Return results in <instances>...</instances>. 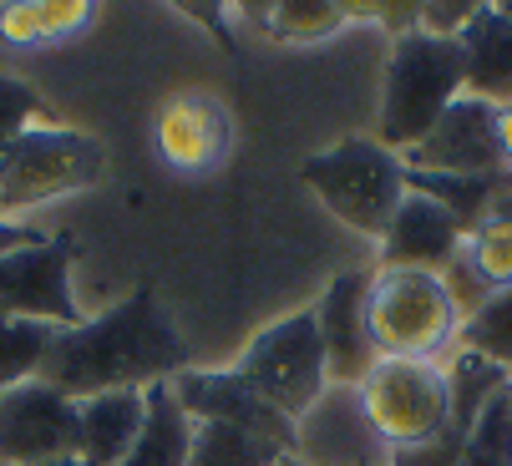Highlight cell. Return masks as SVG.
<instances>
[{"instance_id": "6da1fadb", "label": "cell", "mask_w": 512, "mask_h": 466, "mask_svg": "<svg viewBox=\"0 0 512 466\" xmlns=\"http://www.w3.org/2000/svg\"><path fill=\"white\" fill-rule=\"evenodd\" d=\"M183 370V335L158 309L153 289H137L122 304L82 320L77 330H61L41 365V380L71 401H92L107 391H148V385H163Z\"/></svg>"}, {"instance_id": "7a4b0ae2", "label": "cell", "mask_w": 512, "mask_h": 466, "mask_svg": "<svg viewBox=\"0 0 512 466\" xmlns=\"http://www.w3.org/2000/svg\"><path fill=\"white\" fill-rule=\"evenodd\" d=\"M467 97V71H462V46L426 36V31H401L386 61V87H381V122L376 142L406 158L411 147L431 137V127L447 117V107Z\"/></svg>"}, {"instance_id": "3957f363", "label": "cell", "mask_w": 512, "mask_h": 466, "mask_svg": "<svg viewBox=\"0 0 512 466\" xmlns=\"http://www.w3.org/2000/svg\"><path fill=\"white\" fill-rule=\"evenodd\" d=\"M102 173H107V147L92 132L36 122L0 152V218H16L66 193L97 188Z\"/></svg>"}, {"instance_id": "277c9868", "label": "cell", "mask_w": 512, "mask_h": 466, "mask_svg": "<svg viewBox=\"0 0 512 466\" xmlns=\"http://www.w3.org/2000/svg\"><path fill=\"white\" fill-rule=\"evenodd\" d=\"M305 183L325 198V208L345 228L381 239L406 198V163L376 137H345L305 163Z\"/></svg>"}, {"instance_id": "5b68a950", "label": "cell", "mask_w": 512, "mask_h": 466, "mask_svg": "<svg viewBox=\"0 0 512 466\" xmlns=\"http://www.w3.org/2000/svg\"><path fill=\"white\" fill-rule=\"evenodd\" d=\"M371 335L391 360H431L457 345L462 309L442 274L416 269H376L371 274Z\"/></svg>"}, {"instance_id": "8992f818", "label": "cell", "mask_w": 512, "mask_h": 466, "mask_svg": "<svg viewBox=\"0 0 512 466\" xmlns=\"http://www.w3.org/2000/svg\"><path fill=\"white\" fill-rule=\"evenodd\" d=\"M360 416L386 451H406L431 441L452 416V385L436 360H391L381 355L376 370L355 385Z\"/></svg>"}, {"instance_id": "52a82bcc", "label": "cell", "mask_w": 512, "mask_h": 466, "mask_svg": "<svg viewBox=\"0 0 512 466\" xmlns=\"http://www.w3.org/2000/svg\"><path fill=\"white\" fill-rule=\"evenodd\" d=\"M234 370H239V380L249 385V391H259L279 416H289L300 426L325 401V391H330L325 345H320V330H315V309H300V315L269 325L244 350V360Z\"/></svg>"}, {"instance_id": "ba28073f", "label": "cell", "mask_w": 512, "mask_h": 466, "mask_svg": "<svg viewBox=\"0 0 512 466\" xmlns=\"http://www.w3.org/2000/svg\"><path fill=\"white\" fill-rule=\"evenodd\" d=\"M71 259H77V244L66 233H46L36 244L11 249L0 259V315L77 330L87 315L71 289Z\"/></svg>"}, {"instance_id": "9c48e42d", "label": "cell", "mask_w": 512, "mask_h": 466, "mask_svg": "<svg viewBox=\"0 0 512 466\" xmlns=\"http://www.w3.org/2000/svg\"><path fill=\"white\" fill-rule=\"evenodd\" d=\"M82 406L61 396L41 375L0 391V466H51L77 456Z\"/></svg>"}, {"instance_id": "30bf717a", "label": "cell", "mask_w": 512, "mask_h": 466, "mask_svg": "<svg viewBox=\"0 0 512 466\" xmlns=\"http://www.w3.org/2000/svg\"><path fill=\"white\" fill-rule=\"evenodd\" d=\"M315 330L325 345V375L340 391H355V385L376 370L381 350L371 335V274H335L325 299L315 304Z\"/></svg>"}, {"instance_id": "8fae6325", "label": "cell", "mask_w": 512, "mask_h": 466, "mask_svg": "<svg viewBox=\"0 0 512 466\" xmlns=\"http://www.w3.org/2000/svg\"><path fill=\"white\" fill-rule=\"evenodd\" d=\"M492 117H497V107H487L477 97H457L447 107V117L431 127V137L421 147H411L401 163L411 173H447V178H512L502 168Z\"/></svg>"}, {"instance_id": "7c38bea8", "label": "cell", "mask_w": 512, "mask_h": 466, "mask_svg": "<svg viewBox=\"0 0 512 466\" xmlns=\"http://www.w3.org/2000/svg\"><path fill=\"white\" fill-rule=\"evenodd\" d=\"M173 396L183 401V411L193 421H224V426H244L254 436H269L279 441L289 456H295V421L279 416L259 391H249V385L239 380V370H183L173 375Z\"/></svg>"}, {"instance_id": "4fadbf2b", "label": "cell", "mask_w": 512, "mask_h": 466, "mask_svg": "<svg viewBox=\"0 0 512 466\" xmlns=\"http://www.w3.org/2000/svg\"><path fill=\"white\" fill-rule=\"evenodd\" d=\"M229 147H234V122H229L224 107H218L213 97H203V92L173 97L158 112V122H153V152L173 173H188V178L224 168Z\"/></svg>"}, {"instance_id": "5bb4252c", "label": "cell", "mask_w": 512, "mask_h": 466, "mask_svg": "<svg viewBox=\"0 0 512 466\" xmlns=\"http://www.w3.org/2000/svg\"><path fill=\"white\" fill-rule=\"evenodd\" d=\"M442 279L462 309V320L477 315L492 294L512 289V183L492 198L487 218L462 239V254L452 259V269Z\"/></svg>"}, {"instance_id": "9a60e30c", "label": "cell", "mask_w": 512, "mask_h": 466, "mask_svg": "<svg viewBox=\"0 0 512 466\" xmlns=\"http://www.w3.org/2000/svg\"><path fill=\"white\" fill-rule=\"evenodd\" d=\"M462 223L426 193L401 198L391 228L381 233V269H416V274H447L462 254Z\"/></svg>"}, {"instance_id": "2e32d148", "label": "cell", "mask_w": 512, "mask_h": 466, "mask_svg": "<svg viewBox=\"0 0 512 466\" xmlns=\"http://www.w3.org/2000/svg\"><path fill=\"white\" fill-rule=\"evenodd\" d=\"M295 431H300L295 456H305L310 466H381L376 456H365V446H371L376 436H371V426H365V416H360L355 391L330 385L325 401Z\"/></svg>"}, {"instance_id": "e0dca14e", "label": "cell", "mask_w": 512, "mask_h": 466, "mask_svg": "<svg viewBox=\"0 0 512 466\" xmlns=\"http://www.w3.org/2000/svg\"><path fill=\"white\" fill-rule=\"evenodd\" d=\"M467 97L487 107H512V16L507 6H477L467 31L457 36Z\"/></svg>"}, {"instance_id": "ac0fdd59", "label": "cell", "mask_w": 512, "mask_h": 466, "mask_svg": "<svg viewBox=\"0 0 512 466\" xmlns=\"http://www.w3.org/2000/svg\"><path fill=\"white\" fill-rule=\"evenodd\" d=\"M77 461L82 466H122L148 411V391H107L92 401H77Z\"/></svg>"}, {"instance_id": "d6986e66", "label": "cell", "mask_w": 512, "mask_h": 466, "mask_svg": "<svg viewBox=\"0 0 512 466\" xmlns=\"http://www.w3.org/2000/svg\"><path fill=\"white\" fill-rule=\"evenodd\" d=\"M193 451V416L173 396V380L148 385V411H142V431L127 451L122 466H188Z\"/></svg>"}, {"instance_id": "ffe728a7", "label": "cell", "mask_w": 512, "mask_h": 466, "mask_svg": "<svg viewBox=\"0 0 512 466\" xmlns=\"http://www.w3.org/2000/svg\"><path fill=\"white\" fill-rule=\"evenodd\" d=\"M97 6H77V0H46V6H0V41L11 46H51L87 31Z\"/></svg>"}, {"instance_id": "44dd1931", "label": "cell", "mask_w": 512, "mask_h": 466, "mask_svg": "<svg viewBox=\"0 0 512 466\" xmlns=\"http://www.w3.org/2000/svg\"><path fill=\"white\" fill-rule=\"evenodd\" d=\"M289 451L269 436H254L244 426H224V421H193V451L188 466H274Z\"/></svg>"}, {"instance_id": "7402d4cb", "label": "cell", "mask_w": 512, "mask_h": 466, "mask_svg": "<svg viewBox=\"0 0 512 466\" xmlns=\"http://www.w3.org/2000/svg\"><path fill=\"white\" fill-rule=\"evenodd\" d=\"M249 11L254 26L284 46H315L350 21V6H325V0H284V6H249Z\"/></svg>"}, {"instance_id": "603a6c76", "label": "cell", "mask_w": 512, "mask_h": 466, "mask_svg": "<svg viewBox=\"0 0 512 466\" xmlns=\"http://www.w3.org/2000/svg\"><path fill=\"white\" fill-rule=\"evenodd\" d=\"M56 325H36V320H6L0 315V391L36 380L51 345H56Z\"/></svg>"}, {"instance_id": "cb8c5ba5", "label": "cell", "mask_w": 512, "mask_h": 466, "mask_svg": "<svg viewBox=\"0 0 512 466\" xmlns=\"http://www.w3.org/2000/svg\"><path fill=\"white\" fill-rule=\"evenodd\" d=\"M457 345L472 350V355H482V360H492L497 370L512 375V289L492 294V299L477 309V315L462 320Z\"/></svg>"}, {"instance_id": "d4e9b609", "label": "cell", "mask_w": 512, "mask_h": 466, "mask_svg": "<svg viewBox=\"0 0 512 466\" xmlns=\"http://www.w3.org/2000/svg\"><path fill=\"white\" fill-rule=\"evenodd\" d=\"M457 466H512V380L482 406Z\"/></svg>"}, {"instance_id": "484cf974", "label": "cell", "mask_w": 512, "mask_h": 466, "mask_svg": "<svg viewBox=\"0 0 512 466\" xmlns=\"http://www.w3.org/2000/svg\"><path fill=\"white\" fill-rule=\"evenodd\" d=\"M36 122H51V107L41 102V92L26 87L21 76L0 71V152H6L21 132H31Z\"/></svg>"}, {"instance_id": "4316f807", "label": "cell", "mask_w": 512, "mask_h": 466, "mask_svg": "<svg viewBox=\"0 0 512 466\" xmlns=\"http://www.w3.org/2000/svg\"><path fill=\"white\" fill-rule=\"evenodd\" d=\"M36 239H46L41 228H31L21 218H0V259H6L11 249H21V244H36Z\"/></svg>"}, {"instance_id": "83f0119b", "label": "cell", "mask_w": 512, "mask_h": 466, "mask_svg": "<svg viewBox=\"0 0 512 466\" xmlns=\"http://www.w3.org/2000/svg\"><path fill=\"white\" fill-rule=\"evenodd\" d=\"M492 132H497V152H502V168L512 173V107H497V117H492Z\"/></svg>"}, {"instance_id": "f1b7e54d", "label": "cell", "mask_w": 512, "mask_h": 466, "mask_svg": "<svg viewBox=\"0 0 512 466\" xmlns=\"http://www.w3.org/2000/svg\"><path fill=\"white\" fill-rule=\"evenodd\" d=\"M183 11H188L193 21H208L218 36H224V6H183Z\"/></svg>"}, {"instance_id": "f546056e", "label": "cell", "mask_w": 512, "mask_h": 466, "mask_svg": "<svg viewBox=\"0 0 512 466\" xmlns=\"http://www.w3.org/2000/svg\"><path fill=\"white\" fill-rule=\"evenodd\" d=\"M274 466H310L305 456H284V461H274Z\"/></svg>"}, {"instance_id": "4dcf8cb0", "label": "cell", "mask_w": 512, "mask_h": 466, "mask_svg": "<svg viewBox=\"0 0 512 466\" xmlns=\"http://www.w3.org/2000/svg\"><path fill=\"white\" fill-rule=\"evenodd\" d=\"M51 466H82V461H77V456H71V461H51Z\"/></svg>"}, {"instance_id": "1f68e13d", "label": "cell", "mask_w": 512, "mask_h": 466, "mask_svg": "<svg viewBox=\"0 0 512 466\" xmlns=\"http://www.w3.org/2000/svg\"><path fill=\"white\" fill-rule=\"evenodd\" d=\"M507 16H512V6H507Z\"/></svg>"}]
</instances>
